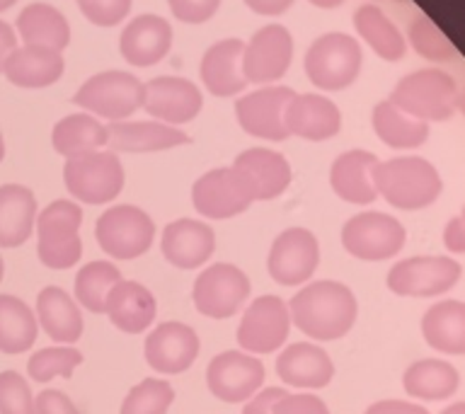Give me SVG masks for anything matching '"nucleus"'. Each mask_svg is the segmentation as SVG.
Returning a JSON list of instances; mask_svg holds the SVG:
<instances>
[{
  "label": "nucleus",
  "instance_id": "52",
  "mask_svg": "<svg viewBox=\"0 0 465 414\" xmlns=\"http://www.w3.org/2000/svg\"><path fill=\"white\" fill-rule=\"evenodd\" d=\"M17 49V36H15V29L7 25V22L0 20V71L5 65L7 56Z\"/></svg>",
  "mask_w": 465,
  "mask_h": 414
},
{
  "label": "nucleus",
  "instance_id": "45",
  "mask_svg": "<svg viewBox=\"0 0 465 414\" xmlns=\"http://www.w3.org/2000/svg\"><path fill=\"white\" fill-rule=\"evenodd\" d=\"M170 10L180 22L187 25H202L216 15L221 0H167Z\"/></svg>",
  "mask_w": 465,
  "mask_h": 414
},
{
  "label": "nucleus",
  "instance_id": "21",
  "mask_svg": "<svg viewBox=\"0 0 465 414\" xmlns=\"http://www.w3.org/2000/svg\"><path fill=\"white\" fill-rule=\"evenodd\" d=\"M276 376L298 390H322L332 383L334 363L325 349L296 341L276 356Z\"/></svg>",
  "mask_w": 465,
  "mask_h": 414
},
{
  "label": "nucleus",
  "instance_id": "8",
  "mask_svg": "<svg viewBox=\"0 0 465 414\" xmlns=\"http://www.w3.org/2000/svg\"><path fill=\"white\" fill-rule=\"evenodd\" d=\"M405 225L381 211H363L341 225V247L361 261H385L405 247Z\"/></svg>",
  "mask_w": 465,
  "mask_h": 414
},
{
  "label": "nucleus",
  "instance_id": "57",
  "mask_svg": "<svg viewBox=\"0 0 465 414\" xmlns=\"http://www.w3.org/2000/svg\"><path fill=\"white\" fill-rule=\"evenodd\" d=\"M3 276H5V261L0 257V281H3Z\"/></svg>",
  "mask_w": 465,
  "mask_h": 414
},
{
  "label": "nucleus",
  "instance_id": "17",
  "mask_svg": "<svg viewBox=\"0 0 465 414\" xmlns=\"http://www.w3.org/2000/svg\"><path fill=\"white\" fill-rule=\"evenodd\" d=\"M293 58V39L282 25H267L245 44L242 73L247 83H272L286 75Z\"/></svg>",
  "mask_w": 465,
  "mask_h": 414
},
{
  "label": "nucleus",
  "instance_id": "2",
  "mask_svg": "<svg viewBox=\"0 0 465 414\" xmlns=\"http://www.w3.org/2000/svg\"><path fill=\"white\" fill-rule=\"evenodd\" d=\"M373 184L378 196L402 211L427 209L441 194V177L436 167L424 158L407 155L392 158L373 167Z\"/></svg>",
  "mask_w": 465,
  "mask_h": 414
},
{
  "label": "nucleus",
  "instance_id": "34",
  "mask_svg": "<svg viewBox=\"0 0 465 414\" xmlns=\"http://www.w3.org/2000/svg\"><path fill=\"white\" fill-rule=\"evenodd\" d=\"M17 32L27 46L64 51L71 42V27L64 13L46 3H32L17 17Z\"/></svg>",
  "mask_w": 465,
  "mask_h": 414
},
{
  "label": "nucleus",
  "instance_id": "23",
  "mask_svg": "<svg viewBox=\"0 0 465 414\" xmlns=\"http://www.w3.org/2000/svg\"><path fill=\"white\" fill-rule=\"evenodd\" d=\"M232 167L238 170L252 189L254 202H272L282 196L291 184V165L282 153L269 151V148H250L240 153Z\"/></svg>",
  "mask_w": 465,
  "mask_h": 414
},
{
  "label": "nucleus",
  "instance_id": "42",
  "mask_svg": "<svg viewBox=\"0 0 465 414\" xmlns=\"http://www.w3.org/2000/svg\"><path fill=\"white\" fill-rule=\"evenodd\" d=\"M410 39H412V46L420 51L424 58H431V61H450L456 58V49L450 46V42L441 34V29L436 27L434 22L429 17H417V20L410 25Z\"/></svg>",
  "mask_w": 465,
  "mask_h": 414
},
{
  "label": "nucleus",
  "instance_id": "31",
  "mask_svg": "<svg viewBox=\"0 0 465 414\" xmlns=\"http://www.w3.org/2000/svg\"><path fill=\"white\" fill-rule=\"evenodd\" d=\"M421 337L441 354H465V303L439 301L421 315Z\"/></svg>",
  "mask_w": 465,
  "mask_h": 414
},
{
  "label": "nucleus",
  "instance_id": "53",
  "mask_svg": "<svg viewBox=\"0 0 465 414\" xmlns=\"http://www.w3.org/2000/svg\"><path fill=\"white\" fill-rule=\"evenodd\" d=\"M308 3H312L315 7H325V10H330V7L341 5L344 0H308Z\"/></svg>",
  "mask_w": 465,
  "mask_h": 414
},
{
  "label": "nucleus",
  "instance_id": "39",
  "mask_svg": "<svg viewBox=\"0 0 465 414\" xmlns=\"http://www.w3.org/2000/svg\"><path fill=\"white\" fill-rule=\"evenodd\" d=\"M119 281H122V271L116 269L114 261H87L78 269V276H75V298H78L75 303L83 305L85 310L104 315L109 291Z\"/></svg>",
  "mask_w": 465,
  "mask_h": 414
},
{
  "label": "nucleus",
  "instance_id": "37",
  "mask_svg": "<svg viewBox=\"0 0 465 414\" xmlns=\"http://www.w3.org/2000/svg\"><path fill=\"white\" fill-rule=\"evenodd\" d=\"M51 143L54 151L64 158L100 151L102 145H107V126L97 122L93 114L64 116L51 131Z\"/></svg>",
  "mask_w": 465,
  "mask_h": 414
},
{
  "label": "nucleus",
  "instance_id": "5",
  "mask_svg": "<svg viewBox=\"0 0 465 414\" xmlns=\"http://www.w3.org/2000/svg\"><path fill=\"white\" fill-rule=\"evenodd\" d=\"M94 238L107 257L131 261L151 250L155 240V223L143 209L131 203H116L97 218Z\"/></svg>",
  "mask_w": 465,
  "mask_h": 414
},
{
  "label": "nucleus",
  "instance_id": "50",
  "mask_svg": "<svg viewBox=\"0 0 465 414\" xmlns=\"http://www.w3.org/2000/svg\"><path fill=\"white\" fill-rule=\"evenodd\" d=\"M443 245L450 254H463L465 252V218L453 216L449 225L443 228Z\"/></svg>",
  "mask_w": 465,
  "mask_h": 414
},
{
  "label": "nucleus",
  "instance_id": "12",
  "mask_svg": "<svg viewBox=\"0 0 465 414\" xmlns=\"http://www.w3.org/2000/svg\"><path fill=\"white\" fill-rule=\"evenodd\" d=\"M252 189L235 167H216L202 174L192 187V203L196 213L211 221L240 216L252 206Z\"/></svg>",
  "mask_w": 465,
  "mask_h": 414
},
{
  "label": "nucleus",
  "instance_id": "14",
  "mask_svg": "<svg viewBox=\"0 0 465 414\" xmlns=\"http://www.w3.org/2000/svg\"><path fill=\"white\" fill-rule=\"evenodd\" d=\"M264 385V366L247 351H221L206 366V388L228 405L247 402Z\"/></svg>",
  "mask_w": 465,
  "mask_h": 414
},
{
  "label": "nucleus",
  "instance_id": "28",
  "mask_svg": "<svg viewBox=\"0 0 465 414\" xmlns=\"http://www.w3.org/2000/svg\"><path fill=\"white\" fill-rule=\"evenodd\" d=\"M378 158L366 151H347L332 163L330 170V184L334 194L341 202L369 206L378 199L376 184H373V167Z\"/></svg>",
  "mask_w": 465,
  "mask_h": 414
},
{
  "label": "nucleus",
  "instance_id": "15",
  "mask_svg": "<svg viewBox=\"0 0 465 414\" xmlns=\"http://www.w3.org/2000/svg\"><path fill=\"white\" fill-rule=\"evenodd\" d=\"M320 245L308 228H286L276 235L267 257V271L282 286H301L318 271Z\"/></svg>",
  "mask_w": 465,
  "mask_h": 414
},
{
  "label": "nucleus",
  "instance_id": "7",
  "mask_svg": "<svg viewBox=\"0 0 465 414\" xmlns=\"http://www.w3.org/2000/svg\"><path fill=\"white\" fill-rule=\"evenodd\" d=\"M305 75L320 90H344L361 71V46L354 36L330 32L318 36L305 51Z\"/></svg>",
  "mask_w": 465,
  "mask_h": 414
},
{
  "label": "nucleus",
  "instance_id": "54",
  "mask_svg": "<svg viewBox=\"0 0 465 414\" xmlns=\"http://www.w3.org/2000/svg\"><path fill=\"white\" fill-rule=\"evenodd\" d=\"M441 414H465V402H456V405L446 407Z\"/></svg>",
  "mask_w": 465,
  "mask_h": 414
},
{
  "label": "nucleus",
  "instance_id": "18",
  "mask_svg": "<svg viewBox=\"0 0 465 414\" xmlns=\"http://www.w3.org/2000/svg\"><path fill=\"white\" fill-rule=\"evenodd\" d=\"M291 87H262L257 93L245 94L235 102V114H238L240 126L250 136L264 138V141H286L289 131L283 123V112L286 104L293 97Z\"/></svg>",
  "mask_w": 465,
  "mask_h": 414
},
{
  "label": "nucleus",
  "instance_id": "32",
  "mask_svg": "<svg viewBox=\"0 0 465 414\" xmlns=\"http://www.w3.org/2000/svg\"><path fill=\"white\" fill-rule=\"evenodd\" d=\"M36 221V199L32 189L22 184H3L0 187V247L13 250L25 245Z\"/></svg>",
  "mask_w": 465,
  "mask_h": 414
},
{
  "label": "nucleus",
  "instance_id": "16",
  "mask_svg": "<svg viewBox=\"0 0 465 414\" xmlns=\"http://www.w3.org/2000/svg\"><path fill=\"white\" fill-rule=\"evenodd\" d=\"M199 351H202V341L194 327L177 322V320L160 322L145 337L143 344L145 361L155 373H163V376H177L192 369Z\"/></svg>",
  "mask_w": 465,
  "mask_h": 414
},
{
  "label": "nucleus",
  "instance_id": "6",
  "mask_svg": "<svg viewBox=\"0 0 465 414\" xmlns=\"http://www.w3.org/2000/svg\"><path fill=\"white\" fill-rule=\"evenodd\" d=\"M65 189L83 203H109L122 194L124 167L112 151H90L65 158Z\"/></svg>",
  "mask_w": 465,
  "mask_h": 414
},
{
  "label": "nucleus",
  "instance_id": "55",
  "mask_svg": "<svg viewBox=\"0 0 465 414\" xmlns=\"http://www.w3.org/2000/svg\"><path fill=\"white\" fill-rule=\"evenodd\" d=\"M17 0H0V13H5L7 7H13Z\"/></svg>",
  "mask_w": 465,
  "mask_h": 414
},
{
  "label": "nucleus",
  "instance_id": "10",
  "mask_svg": "<svg viewBox=\"0 0 465 414\" xmlns=\"http://www.w3.org/2000/svg\"><path fill=\"white\" fill-rule=\"evenodd\" d=\"M73 102L90 114L109 122H122L143 107V83L124 71L97 73L83 83Z\"/></svg>",
  "mask_w": 465,
  "mask_h": 414
},
{
  "label": "nucleus",
  "instance_id": "24",
  "mask_svg": "<svg viewBox=\"0 0 465 414\" xmlns=\"http://www.w3.org/2000/svg\"><path fill=\"white\" fill-rule=\"evenodd\" d=\"M173 46V27L165 17L158 15H141L131 20L119 39V51L131 65L148 68L167 56Z\"/></svg>",
  "mask_w": 465,
  "mask_h": 414
},
{
  "label": "nucleus",
  "instance_id": "33",
  "mask_svg": "<svg viewBox=\"0 0 465 414\" xmlns=\"http://www.w3.org/2000/svg\"><path fill=\"white\" fill-rule=\"evenodd\" d=\"M402 388L412 398L439 402L456 395L460 388V376L456 366L443 359H420L410 363L402 373Z\"/></svg>",
  "mask_w": 465,
  "mask_h": 414
},
{
  "label": "nucleus",
  "instance_id": "51",
  "mask_svg": "<svg viewBox=\"0 0 465 414\" xmlns=\"http://www.w3.org/2000/svg\"><path fill=\"white\" fill-rule=\"evenodd\" d=\"M245 5L257 15H283L293 5V0H245Z\"/></svg>",
  "mask_w": 465,
  "mask_h": 414
},
{
  "label": "nucleus",
  "instance_id": "43",
  "mask_svg": "<svg viewBox=\"0 0 465 414\" xmlns=\"http://www.w3.org/2000/svg\"><path fill=\"white\" fill-rule=\"evenodd\" d=\"M0 414H36L35 395L17 370L0 373Z\"/></svg>",
  "mask_w": 465,
  "mask_h": 414
},
{
  "label": "nucleus",
  "instance_id": "44",
  "mask_svg": "<svg viewBox=\"0 0 465 414\" xmlns=\"http://www.w3.org/2000/svg\"><path fill=\"white\" fill-rule=\"evenodd\" d=\"M78 7L97 27H114L129 15L131 0H78Z\"/></svg>",
  "mask_w": 465,
  "mask_h": 414
},
{
  "label": "nucleus",
  "instance_id": "56",
  "mask_svg": "<svg viewBox=\"0 0 465 414\" xmlns=\"http://www.w3.org/2000/svg\"><path fill=\"white\" fill-rule=\"evenodd\" d=\"M5 158V141H3V131H0V163Z\"/></svg>",
  "mask_w": 465,
  "mask_h": 414
},
{
  "label": "nucleus",
  "instance_id": "46",
  "mask_svg": "<svg viewBox=\"0 0 465 414\" xmlns=\"http://www.w3.org/2000/svg\"><path fill=\"white\" fill-rule=\"evenodd\" d=\"M274 414H330V407L325 405V399L311 392H286L274 405Z\"/></svg>",
  "mask_w": 465,
  "mask_h": 414
},
{
  "label": "nucleus",
  "instance_id": "48",
  "mask_svg": "<svg viewBox=\"0 0 465 414\" xmlns=\"http://www.w3.org/2000/svg\"><path fill=\"white\" fill-rule=\"evenodd\" d=\"M286 395L283 388H264L257 390L242 407V414H274V405Z\"/></svg>",
  "mask_w": 465,
  "mask_h": 414
},
{
  "label": "nucleus",
  "instance_id": "36",
  "mask_svg": "<svg viewBox=\"0 0 465 414\" xmlns=\"http://www.w3.org/2000/svg\"><path fill=\"white\" fill-rule=\"evenodd\" d=\"M373 129L385 145L398 148V151L420 148L429 138V123L405 114L391 100L378 102L373 109Z\"/></svg>",
  "mask_w": 465,
  "mask_h": 414
},
{
  "label": "nucleus",
  "instance_id": "40",
  "mask_svg": "<svg viewBox=\"0 0 465 414\" xmlns=\"http://www.w3.org/2000/svg\"><path fill=\"white\" fill-rule=\"evenodd\" d=\"M83 363V354L75 347H46L29 356L27 373L35 383H49L56 376L73 378V370Z\"/></svg>",
  "mask_w": 465,
  "mask_h": 414
},
{
  "label": "nucleus",
  "instance_id": "13",
  "mask_svg": "<svg viewBox=\"0 0 465 414\" xmlns=\"http://www.w3.org/2000/svg\"><path fill=\"white\" fill-rule=\"evenodd\" d=\"M291 315L279 296H260L247 305L238 327V344L247 354L262 356L282 349L289 340Z\"/></svg>",
  "mask_w": 465,
  "mask_h": 414
},
{
  "label": "nucleus",
  "instance_id": "20",
  "mask_svg": "<svg viewBox=\"0 0 465 414\" xmlns=\"http://www.w3.org/2000/svg\"><path fill=\"white\" fill-rule=\"evenodd\" d=\"M160 250L173 267L196 269L206 264L216 252V232L209 223L194 218H180L165 225Z\"/></svg>",
  "mask_w": 465,
  "mask_h": 414
},
{
  "label": "nucleus",
  "instance_id": "38",
  "mask_svg": "<svg viewBox=\"0 0 465 414\" xmlns=\"http://www.w3.org/2000/svg\"><path fill=\"white\" fill-rule=\"evenodd\" d=\"M356 32L363 36V42L376 51L378 56L385 61H400L405 56V36L400 34V29L392 25L381 7L361 5L354 15Z\"/></svg>",
  "mask_w": 465,
  "mask_h": 414
},
{
  "label": "nucleus",
  "instance_id": "41",
  "mask_svg": "<svg viewBox=\"0 0 465 414\" xmlns=\"http://www.w3.org/2000/svg\"><path fill=\"white\" fill-rule=\"evenodd\" d=\"M173 402V385L163 378H143L124 398L119 414H165Z\"/></svg>",
  "mask_w": 465,
  "mask_h": 414
},
{
  "label": "nucleus",
  "instance_id": "4",
  "mask_svg": "<svg viewBox=\"0 0 465 414\" xmlns=\"http://www.w3.org/2000/svg\"><path fill=\"white\" fill-rule=\"evenodd\" d=\"M83 209L75 202H51L35 221L36 254L44 267L71 269L83 257Z\"/></svg>",
  "mask_w": 465,
  "mask_h": 414
},
{
  "label": "nucleus",
  "instance_id": "27",
  "mask_svg": "<svg viewBox=\"0 0 465 414\" xmlns=\"http://www.w3.org/2000/svg\"><path fill=\"white\" fill-rule=\"evenodd\" d=\"M36 322L42 327L46 337L58 344L71 347L83 337L85 320L80 312L75 298H71L58 286H46L36 296Z\"/></svg>",
  "mask_w": 465,
  "mask_h": 414
},
{
  "label": "nucleus",
  "instance_id": "1",
  "mask_svg": "<svg viewBox=\"0 0 465 414\" xmlns=\"http://www.w3.org/2000/svg\"><path fill=\"white\" fill-rule=\"evenodd\" d=\"M286 305L291 325H296L305 337L318 341L341 340L354 327L359 315L354 291L347 283L332 279L305 283Z\"/></svg>",
  "mask_w": 465,
  "mask_h": 414
},
{
  "label": "nucleus",
  "instance_id": "35",
  "mask_svg": "<svg viewBox=\"0 0 465 414\" xmlns=\"http://www.w3.org/2000/svg\"><path fill=\"white\" fill-rule=\"evenodd\" d=\"M39 322L22 298L0 293V351L25 354L35 347Z\"/></svg>",
  "mask_w": 465,
  "mask_h": 414
},
{
  "label": "nucleus",
  "instance_id": "30",
  "mask_svg": "<svg viewBox=\"0 0 465 414\" xmlns=\"http://www.w3.org/2000/svg\"><path fill=\"white\" fill-rule=\"evenodd\" d=\"M64 56L61 51L44 49V46H22L15 49L7 56L3 73L5 78L17 87H27V90H36V87L54 85L61 75H64Z\"/></svg>",
  "mask_w": 465,
  "mask_h": 414
},
{
  "label": "nucleus",
  "instance_id": "29",
  "mask_svg": "<svg viewBox=\"0 0 465 414\" xmlns=\"http://www.w3.org/2000/svg\"><path fill=\"white\" fill-rule=\"evenodd\" d=\"M242 39H223L209 46L202 58L203 85L216 97H232L245 90L247 78L242 73Z\"/></svg>",
  "mask_w": 465,
  "mask_h": 414
},
{
  "label": "nucleus",
  "instance_id": "3",
  "mask_svg": "<svg viewBox=\"0 0 465 414\" xmlns=\"http://www.w3.org/2000/svg\"><path fill=\"white\" fill-rule=\"evenodd\" d=\"M391 102L420 122H446L460 107V94L453 75L439 68H424L395 85Z\"/></svg>",
  "mask_w": 465,
  "mask_h": 414
},
{
  "label": "nucleus",
  "instance_id": "26",
  "mask_svg": "<svg viewBox=\"0 0 465 414\" xmlns=\"http://www.w3.org/2000/svg\"><path fill=\"white\" fill-rule=\"evenodd\" d=\"M184 131L163 122H112L107 126V145L112 153H153L187 145Z\"/></svg>",
  "mask_w": 465,
  "mask_h": 414
},
{
  "label": "nucleus",
  "instance_id": "11",
  "mask_svg": "<svg viewBox=\"0 0 465 414\" xmlns=\"http://www.w3.org/2000/svg\"><path fill=\"white\" fill-rule=\"evenodd\" d=\"M250 279L242 269L228 261H216L196 276L192 301L202 315L211 320L232 318L250 298Z\"/></svg>",
  "mask_w": 465,
  "mask_h": 414
},
{
  "label": "nucleus",
  "instance_id": "19",
  "mask_svg": "<svg viewBox=\"0 0 465 414\" xmlns=\"http://www.w3.org/2000/svg\"><path fill=\"white\" fill-rule=\"evenodd\" d=\"M202 93L187 78H153L143 85V109L163 123H187L202 112Z\"/></svg>",
  "mask_w": 465,
  "mask_h": 414
},
{
  "label": "nucleus",
  "instance_id": "49",
  "mask_svg": "<svg viewBox=\"0 0 465 414\" xmlns=\"http://www.w3.org/2000/svg\"><path fill=\"white\" fill-rule=\"evenodd\" d=\"M363 414H429L427 407L414 405V402H405V399H381L366 407Z\"/></svg>",
  "mask_w": 465,
  "mask_h": 414
},
{
  "label": "nucleus",
  "instance_id": "22",
  "mask_svg": "<svg viewBox=\"0 0 465 414\" xmlns=\"http://www.w3.org/2000/svg\"><path fill=\"white\" fill-rule=\"evenodd\" d=\"M286 131L305 141H327L340 133L341 114L332 100L322 94H293L283 112Z\"/></svg>",
  "mask_w": 465,
  "mask_h": 414
},
{
  "label": "nucleus",
  "instance_id": "47",
  "mask_svg": "<svg viewBox=\"0 0 465 414\" xmlns=\"http://www.w3.org/2000/svg\"><path fill=\"white\" fill-rule=\"evenodd\" d=\"M36 414H80L73 399L61 390H44L35 398Z\"/></svg>",
  "mask_w": 465,
  "mask_h": 414
},
{
  "label": "nucleus",
  "instance_id": "9",
  "mask_svg": "<svg viewBox=\"0 0 465 414\" xmlns=\"http://www.w3.org/2000/svg\"><path fill=\"white\" fill-rule=\"evenodd\" d=\"M460 276L463 267L453 257H410L392 264L385 286L402 298H436L449 293Z\"/></svg>",
  "mask_w": 465,
  "mask_h": 414
},
{
  "label": "nucleus",
  "instance_id": "25",
  "mask_svg": "<svg viewBox=\"0 0 465 414\" xmlns=\"http://www.w3.org/2000/svg\"><path fill=\"white\" fill-rule=\"evenodd\" d=\"M104 315L124 334H141L155 322L158 303L151 291L138 281H122L109 291Z\"/></svg>",
  "mask_w": 465,
  "mask_h": 414
}]
</instances>
